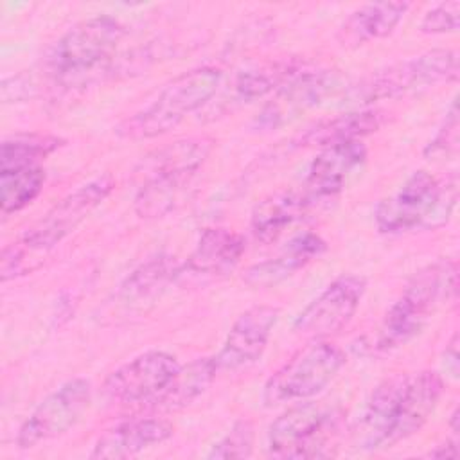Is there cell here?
<instances>
[{
  "label": "cell",
  "mask_w": 460,
  "mask_h": 460,
  "mask_svg": "<svg viewBox=\"0 0 460 460\" xmlns=\"http://www.w3.org/2000/svg\"><path fill=\"white\" fill-rule=\"evenodd\" d=\"M458 142V111H456V104H451V110L446 115L444 126L438 129V133L435 135V138L428 144V147L424 149V153L429 156L435 155H444L449 149H455Z\"/></svg>",
  "instance_id": "1f68e13d"
},
{
  "label": "cell",
  "mask_w": 460,
  "mask_h": 460,
  "mask_svg": "<svg viewBox=\"0 0 460 460\" xmlns=\"http://www.w3.org/2000/svg\"><path fill=\"white\" fill-rule=\"evenodd\" d=\"M255 429L250 420H237L230 431L212 446L208 458H246L252 455Z\"/></svg>",
  "instance_id": "f546056e"
},
{
  "label": "cell",
  "mask_w": 460,
  "mask_h": 460,
  "mask_svg": "<svg viewBox=\"0 0 460 460\" xmlns=\"http://www.w3.org/2000/svg\"><path fill=\"white\" fill-rule=\"evenodd\" d=\"M63 146V140L54 135L20 133L2 140L0 146V172L27 165H38L41 158Z\"/></svg>",
  "instance_id": "83f0119b"
},
{
  "label": "cell",
  "mask_w": 460,
  "mask_h": 460,
  "mask_svg": "<svg viewBox=\"0 0 460 460\" xmlns=\"http://www.w3.org/2000/svg\"><path fill=\"white\" fill-rule=\"evenodd\" d=\"M174 428L165 419H133L117 424L115 428L102 433L92 453L90 458H128L133 456L151 446L162 444L171 438Z\"/></svg>",
  "instance_id": "2e32d148"
},
{
  "label": "cell",
  "mask_w": 460,
  "mask_h": 460,
  "mask_svg": "<svg viewBox=\"0 0 460 460\" xmlns=\"http://www.w3.org/2000/svg\"><path fill=\"white\" fill-rule=\"evenodd\" d=\"M367 280L359 275L334 279L295 320L296 334L311 340H325L349 325L365 295Z\"/></svg>",
  "instance_id": "8fae6325"
},
{
  "label": "cell",
  "mask_w": 460,
  "mask_h": 460,
  "mask_svg": "<svg viewBox=\"0 0 460 460\" xmlns=\"http://www.w3.org/2000/svg\"><path fill=\"white\" fill-rule=\"evenodd\" d=\"M178 273L174 257L160 255L137 268L120 286L117 296L124 304H138L156 295Z\"/></svg>",
  "instance_id": "484cf974"
},
{
  "label": "cell",
  "mask_w": 460,
  "mask_h": 460,
  "mask_svg": "<svg viewBox=\"0 0 460 460\" xmlns=\"http://www.w3.org/2000/svg\"><path fill=\"white\" fill-rule=\"evenodd\" d=\"M323 252L325 241L316 234L305 232L291 239L279 257L250 266L244 271L243 280L252 288H271L291 277Z\"/></svg>",
  "instance_id": "ffe728a7"
},
{
  "label": "cell",
  "mask_w": 460,
  "mask_h": 460,
  "mask_svg": "<svg viewBox=\"0 0 460 460\" xmlns=\"http://www.w3.org/2000/svg\"><path fill=\"white\" fill-rule=\"evenodd\" d=\"M92 401V385L83 377L70 379L49 394L20 426L16 444L22 449L56 438L68 431Z\"/></svg>",
  "instance_id": "ba28073f"
},
{
  "label": "cell",
  "mask_w": 460,
  "mask_h": 460,
  "mask_svg": "<svg viewBox=\"0 0 460 460\" xmlns=\"http://www.w3.org/2000/svg\"><path fill=\"white\" fill-rule=\"evenodd\" d=\"M113 187L115 181L108 174L81 185L61 201H58L36 225H32L22 235V239L47 255L58 243L72 234L95 207H99L108 198Z\"/></svg>",
  "instance_id": "30bf717a"
},
{
  "label": "cell",
  "mask_w": 460,
  "mask_h": 460,
  "mask_svg": "<svg viewBox=\"0 0 460 460\" xmlns=\"http://www.w3.org/2000/svg\"><path fill=\"white\" fill-rule=\"evenodd\" d=\"M345 365V352L331 341L313 340L275 370L264 385L266 406L295 402L320 394Z\"/></svg>",
  "instance_id": "8992f818"
},
{
  "label": "cell",
  "mask_w": 460,
  "mask_h": 460,
  "mask_svg": "<svg viewBox=\"0 0 460 460\" xmlns=\"http://www.w3.org/2000/svg\"><path fill=\"white\" fill-rule=\"evenodd\" d=\"M341 88V79L332 70H304L300 68L286 84L279 88L275 101H271L259 117L262 128H277L296 111L318 106L325 97Z\"/></svg>",
  "instance_id": "7c38bea8"
},
{
  "label": "cell",
  "mask_w": 460,
  "mask_h": 460,
  "mask_svg": "<svg viewBox=\"0 0 460 460\" xmlns=\"http://www.w3.org/2000/svg\"><path fill=\"white\" fill-rule=\"evenodd\" d=\"M340 422L341 410L334 404L309 401L291 406L270 426V455L279 458L329 456Z\"/></svg>",
  "instance_id": "277c9868"
},
{
  "label": "cell",
  "mask_w": 460,
  "mask_h": 460,
  "mask_svg": "<svg viewBox=\"0 0 460 460\" xmlns=\"http://www.w3.org/2000/svg\"><path fill=\"white\" fill-rule=\"evenodd\" d=\"M180 370L174 356L164 350L144 352L113 370L104 383V395L117 404H153Z\"/></svg>",
  "instance_id": "9c48e42d"
},
{
  "label": "cell",
  "mask_w": 460,
  "mask_h": 460,
  "mask_svg": "<svg viewBox=\"0 0 460 460\" xmlns=\"http://www.w3.org/2000/svg\"><path fill=\"white\" fill-rule=\"evenodd\" d=\"M458 199L456 174L435 178L426 171L413 172L404 185L376 208L379 232L401 234L415 228L433 230L447 223Z\"/></svg>",
  "instance_id": "7a4b0ae2"
},
{
  "label": "cell",
  "mask_w": 460,
  "mask_h": 460,
  "mask_svg": "<svg viewBox=\"0 0 460 460\" xmlns=\"http://www.w3.org/2000/svg\"><path fill=\"white\" fill-rule=\"evenodd\" d=\"M214 140L210 137H189L156 149L144 160V172L153 171H199L212 151Z\"/></svg>",
  "instance_id": "d4e9b609"
},
{
  "label": "cell",
  "mask_w": 460,
  "mask_h": 460,
  "mask_svg": "<svg viewBox=\"0 0 460 460\" xmlns=\"http://www.w3.org/2000/svg\"><path fill=\"white\" fill-rule=\"evenodd\" d=\"M45 183V171L40 165H27L0 172V207L13 214L32 203Z\"/></svg>",
  "instance_id": "f1b7e54d"
},
{
  "label": "cell",
  "mask_w": 460,
  "mask_h": 460,
  "mask_svg": "<svg viewBox=\"0 0 460 460\" xmlns=\"http://www.w3.org/2000/svg\"><path fill=\"white\" fill-rule=\"evenodd\" d=\"M279 313V307L273 305L246 309L234 322L221 352L216 356L219 368H239L255 363L270 341Z\"/></svg>",
  "instance_id": "4fadbf2b"
},
{
  "label": "cell",
  "mask_w": 460,
  "mask_h": 460,
  "mask_svg": "<svg viewBox=\"0 0 460 460\" xmlns=\"http://www.w3.org/2000/svg\"><path fill=\"white\" fill-rule=\"evenodd\" d=\"M244 253V237L230 228H205L192 250L187 268L198 275H223L235 268Z\"/></svg>",
  "instance_id": "7402d4cb"
},
{
  "label": "cell",
  "mask_w": 460,
  "mask_h": 460,
  "mask_svg": "<svg viewBox=\"0 0 460 460\" xmlns=\"http://www.w3.org/2000/svg\"><path fill=\"white\" fill-rule=\"evenodd\" d=\"M198 171H153L135 196L133 208L142 219H156L172 212L187 196Z\"/></svg>",
  "instance_id": "ac0fdd59"
},
{
  "label": "cell",
  "mask_w": 460,
  "mask_h": 460,
  "mask_svg": "<svg viewBox=\"0 0 460 460\" xmlns=\"http://www.w3.org/2000/svg\"><path fill=\"white\" fill-rule=\"evenodd\" d=\"M458 455V449H456V440H447L446 444L438 446L437 449H433L429 453V456H435V458H455Z\"/></svg>",
  "instance_id": "836d02e7"
},
{
  "label": "cell",
  "mask_w": 460,
  "mask_h": 460,
  "mask_svg": "<svg viewBox=\"0 0 460 460\" xmlns=\"http://www.w3.org/2000/svg\"><path fill=\"white\" fill-rule=\"evenodd\" d=\"M460 25V2L449 0L431 7L422 22L420 31L424 34H444V32H456Z\"/></svg>",
  "instance_id": "4dcf8cb0"
},
{
  "label": "cell",
  "mask_w": 460,
  "mask_h": 460,
  "mask_svg": "<svg viewBox=\"0 0 460 460\" xmlns=\"http://www.w3.org/2000/svg\"><path fill=\"white\" fill-rule=\"evenodd\" d=\"M456 286L458 268L453 261H438L419 270L386 311L376 349L388 352L410 341L440 304L456 296Z\"/></svg>",
  "instance_id": "6da1fadb"
},
{
  "label": "cell",
  "mask_w": 460,
  "mask_h": 460,
  "mask_svg": "<svg viewBox=\"0 0 460 460\" xmlns=\"http://www.w3.org/2000/svg\"><path fill=\"white\" fill-rule=\"evenodd\" d=\"M410 9L408 2H372L352 11L338 31L345 47H358L388 36Z\"/></svg>",
  "instance_id": "44dd1931"
},
{
  "label": "cell",
  "mask_w": 460,
  "mask_h": 460,
  "mask_svg": "<svg viewBox=\"0 0 460 460\" xmlns=\"http://www.w3.org/2000/svg\"><path fill=\"white\" fill-rule=\"evenodd\" d=\"M408 376L397 374L385 379L370 395L358 428L354 431V444L363 451L390 447L392 433L397 420L399 401Z\"/></svg>",
  "instance_id": "5bb4252c"
},
{
  "label": "cell",
  "mask_w": 460,
  "mask_h": 460,
  "mask_svg": "<svg viewBox=\"0 0 460 460\" xmlns=\"http://www.w3.org/2000/svg\"><path fill=\"white\" fill-rule=\"evenodd\" d=\"M442 392L444 381L435 370H422L411 377L408 376L399 401V411L390 446L411 437L426 424L437 408Z\"/></svg>",
  "instance_id": "e0dca14e"
},
{
  "label": "cell",
  "mask_w": 460,
  "mask_h": 460,
  "mask_svg": "<svg viewBox=\"0 0 460 460\" xmlns=\"http://www.w3.org/2000/svg\"><path fill=\"white\" fill-rule=\"evenodd\" d=\"M122 38L124 27L111 16L83 20L54 43L47 66L56 79L81 77L106 63Z\"/></svg>",
  "instance_id": "52a82bcc"
},
{
  "label": "cell",
  "mask_w": 460,
  "mask_h": 460,
  "mask_svg": "<svg viewBox=\"0 0 460 460\" xmlns=\"http://www.w3.org/2000/svg\"><path fill=\"white\" fill-rule=\"evenodd\" d=\"M221 70L210 65L180 74L142 111L119 124L117 133L129 140L160 137L176 128L187 115L205 106L221 83Z\"/></svg>",
  "instance_id": "3957f363"
},
{
  "label": "cell",
  "mask_w": 460,
  "mask_h": 460,
  "mask_svg": "<svg viewBox=\"0 0 460 460\" xmlns=\"http://www.w3.org/2000/svg\"><path fill=\"white\" fill-rule=\"evenodd\" d=\"M458 77V54L451 49H433L417 58L399 61L377 70L347 88L345 99L356 104H367L381 99H392L420 86L447 83Z\"/></svg>",
  "instance_id": "5b68a950"
},
{
  "label": "cell",
  "mask_w": 460,
  "mask_h": 460,
  "mask_svg": "<svg viewBox=\"0 0 460 460\" xmlns=\"http://www.w3.org/2000/svg\"><path fill=\"white\" fill-rule=\"evenodd\" d=\"M311 203V196L293 190L280 189L264 199H261L250 217V228L261 243L277 241L288 226L302 219Z\"/></svg>",
  "instance_id": "d6986e66"
},
{
  "label": "cell",
  "mask_w": 460,
  "mask_h": 460,
  "mask_svg": "<svg viewBox=\"0 0 460 460\" xmlns=\"http://www.w3.org/2000/svg\"><path fill=\"white\" fill-rule=\"evenodd\" d=\"M302 66L293 59H282L261 65L257 68H250L241 72L234 83V93L237 101L248 102L259 99L275 88L286 84Z\"/></svg>",
  "instance_id": "4316f807"
},
{
  "label": "cell",
  "mask_w": 460,
  "mask_h": 460,
  "mask_svg": "<svg viewBox=\"0 0 460 460\" xmlns=\"http://www.w3.org/2000/svg\"><path fill=\"white\" fill-rule=\"evenodd\" d=\"M383 122L385 111L381 110L347 111L311 126L304 135H300L298 146L323 149L336 144L361 140L363 137L377 131L383 126Z\"/></svg>",
  "instance_id": "603a6c76"
},
{
  "label": "cell",
  "mask_w": 460,
  "mask_h": 460,
  "mask_svg": "<svg viewBox=\"0 0 460 460\" xmlns=\"http://www.w3.org/2000/svg\"><path fill=\"white\" fill-rule=\"evenodd\" d=\"M365 158L367 147L361 144V140L323 147L311 162L307 171L305 187L309 196H336L354 171L363 165Z\"/></svg>",
  "instance_id": "9a60e30c"
},
{
  "label": "cell",
  "mask_w": 460,
  "mask_h": 460,
  "mask_svg": "<svg viewBox=\"0 0 460 460\" xmlns=\"http://www.w3.org/2000/svg\"><path fill=\"white\" fill-rule=\"evenodd\" d=\"M217 370L216 358H198L187 367H180L176 377L151 406L164 410L185 408L210 386Z\"/></svg>",
  "instance_id": "cb8c5ba5"
},
{
  "label": "cell",
  "mask_w": 460,
  "mask_h": 460,
  "mask_svg": "<svg viewBox=\"0 0 460 460\" xmlns=\"http://www.w3.org/2000/svg\"><path fill=\"white\" fill-rule=\"evenodd\" d=\"M456 341H458V336L455 334L453 340L449 341L447 349H446V370H449V374L453 377L458 376V350H456Z\"/></svg>",
  "instance_id": "d6a6232c"
}]
</instances>
